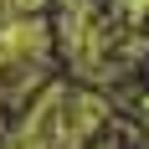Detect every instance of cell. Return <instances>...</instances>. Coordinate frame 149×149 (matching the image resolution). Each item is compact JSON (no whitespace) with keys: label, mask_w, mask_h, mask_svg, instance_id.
I'll return each instance as SVG.
<instances>
[{"label":"cell","mask_w":149,"mask_h":149,"mask_svg":"<svg viewBox=\"0 0 149 149\" xmlns=\"http://www.w3.org/2000/svg\"><path fill=\"white\" fill-rule=\"evenodd\" d=\"M46 46V31L31 21H15L10 31H0V57H36Z\"/></svg>","instance_id":"obj_1"}]
</instances>
